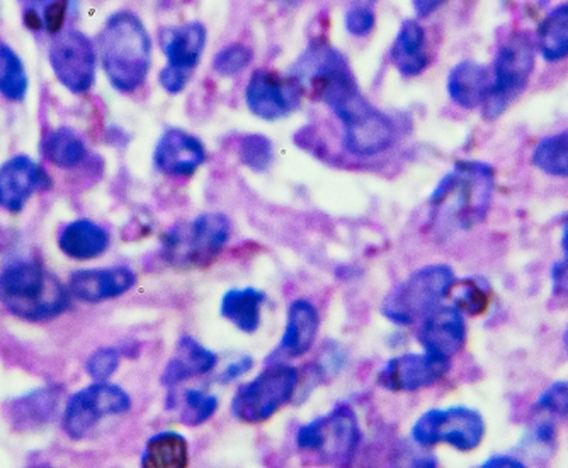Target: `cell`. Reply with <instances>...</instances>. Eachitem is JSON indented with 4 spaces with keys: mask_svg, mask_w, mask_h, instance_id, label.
Returning <instances> with one entry per match:
<instances>
[{
    "mask_svg": "<svg viewBox=\"0 0 568 468\" xmlns=\"http://www.w3.org/2000/svg\"><path fill=\"white\" fill-rule=\"evenodd\" d=\"M452 372V358L436 353H405L388 359L376 375V384L394 394H412L439 384Z\"/></svg>",
    "mask_w": 568,
    "mask_h": 468,
    "instance_id": "13",
    "label": "cell"
},
{
    "mask_svg": "<svg viewBox=\"0 0 568 468\" xmlns=\"http://www.w3.org/2000/svg\"><path fill=\"white\" fill-rule=\"evenodd\" d=\"M344 126V146L357 157H373L388 151L397 139V126L388 114L379 111L356 91L334 108Z\"/></svg>",
    "mask_w": 568,
    "mask_h": 468,
    "instance_id": "9",
    "label": "cell"
},
{
    "mask_svg": "<svg viewBox=\"0 0 568 468\" xmlns=\"http://www.w3.org/2000/svg\"><path fill=\"white\" fill-rule=\"evenodd\" d=\"M467 321L456 305H439L420 321L417 329V343L424 352L436 355H458L467 343Z\"/></svg>",
    "mask_w": 568,
    "mask_h": 468,
    "instance_id": "17",
    "label": "cell"
},
{
    "mask_svg": "<svg viewBox=\"0 0 568 468\" xmlns=\"http://www.w3.org/2000/svg\"><path fill=\"white\" fill-rule=\"evenodd\" d=\"M361 428L356 413L347 404L335 406L331 413L300 426L296 447L303 454H314L324 465L347 467L359 450Z\"/></svg>",
    "mask_w": 568,
    "mask_h": 468,
    "instance_id": "8",
    "label": "cell"
},
{
    "mask_svg": "<svg viewBox=\"0 0 568 468\" xmlns=\"http://www.w3.org/2000/svg\"><path fill=\"white\" fill-rule=\"evenodd\" d=\"M242 164L254 172H264L273 164V143L264 135H247L241 143Z\"/></svg>",
    "mask_w": 568,
    "mask_h": 468,
    "instance_id": "37",
    "label": "cell"
},
{
    "mask_svg": "<svg viewBox=\"0 0 568 468\" xmlns=\"http://www.w3.org/2000/svg\"><path fill=\"white\" fill-rule=\"evenodd\" d=\"M551 0H536V4L539 6V8H547L548 4H550Z\"/></svg>",
    "mask_w": 568,
    "mask_h": 468,
    "instance_id": "45",
    "label": "cell"
},
{
    "mask_svg": "<svg viewBox=\"0 0 568 468\" xmlns=\"http://www.w3.org/2000/svg\"><path fill=\"white\" fill-rule=\"evenodd\" d=\"M252 50L245 44L234 43L223 48L213 59V70L222 78H235L252 62Z\"/></svg>",
    "mask_w": 568,
    "mask_h": 468,
    "instance_id": "38",
    "label": "cell"
},
{
    "mask_svg": "<svg viewBox=\"0 0 568 468\" xmlns=\"http://www.w3.org/2000/svg\"><path fill=\"white\" fill-rule=\"evenodd\" d=\"M493 89V70L477 60H462L449 70L446 91L449 100L465 111L484 108Z\"/></svg>",
    "mask_w": 568,
    "mask_h": 468,
    "instance_id": "20",
    "label": "cell"
},
{
    "mask_svg": "<svg viewBox=\"0 0 568 468\" xmlns=\"http://www.w3.org/2000/svg\"><path fill=\"white\" fill-rule=\"evenodd\" d=\"M98 41L99 60L110 84L123 94L139 91L152 65V40L142 19L135 12H114Z\"/></svg>",
    "mask_w": 568,
    "mask_h": 468,
    "instance_id": "3",
    "label": "cell"
},
{
    "mask_svg": "<svg viewBox=\"0 0 568 468\" xmlns=\"http://www.w3.org/2000/svg\"><path fill=\"white\" fill-rule=\"evenodd\" d=\"M392 62L404 78H417L430 65L426 30L416 19L402 22L392 47Z\"/></svg>",
    "mask_w": 568,
    "mask_h": 468,
    "instance_id": "24",
    "label": "cell"
},
{
    "mask_svg": "<svg viewBox=\"0 0 568 468\" xmlns=\"http://www.w3.org/2000/svg\"><path fill=\"white\" fill-rule=\"evenodd\" d=\"M136 285L135 271L126 266L98 267L73 271L70 275V295L82 304H102L132 292Z\"/></svg>",
    "mask_w": 568,
    "mask_h": 468,
    "instance_id": "16",
    "label": "cell"
},
{
    "mask_svg": "<svg viewBox=\"0 0 568 468\" xmlns=\"http://www.w3.org/2000/svg\"><path fill=\"white\" fill-rule=\"evenodd\" d=\"M302 85L290 79L277 78L270 70H255L245 88V104L254 116L264 121H277L295 113L300 108Z\"/></svg>",
    "mask_w": 568,
    "mask_h": 468,
    "instance_id": "14",
    "label": "cell"
},
{
    "mask_svg": "<svg viewBox=\"0 0 568 468\" xmlns=\"http://www.w3.org/2000/svg\"><path fill=\"white\" fill-rule=\"evenodd\" d=\"M206 161V146L193 133L169 129L153 151V164L169 177H191Z\"/></svg>",
    "mask_w": 568,
    "mask_h": 468,
    "instance_id": "18",
    "label": "cell"
},
{
    "mask_svg": "<svg viewBox=\"0 0 568 468\" xmlns=\"http://www.w3.org/2000/svg\"><path fill=\"white\" fill-rule=\"evenodd\" d=\"M300 372L286 362H271L254 380L235 391L232 416L245 425H261L296 397Z\"/></svg>",
    "mask_w": 568,
    "mask_h": 468,
    "instance_id": "7",
    "label": "cell"
},
{
    "mask_svg": "<svg viewBox=\"0 0 568 468\" xmlns=\"http://www.w3.org/2000/svg\"><path fill=\"white\" fill-rule=\"evenodd\" d=\"M535 40L528 31L507 34L497 48L493 65V89L484 104V118L496 121L525 94L536 69Z\"/></svg>",
    "mask_w": 568,
    "mask_h": 468,
    "instance_id": "6",
    "label": "cell"
},
{
    "mask_svg": "<svg viewBox=\"0 0 568 468\" xmlns=\"http://www.w3.org/2000/svg\"><path fill=\"white\" fill-rule=\"evenodd\" d=\"M252 368H254V358L248 355L241 356V358L235 359L234 363H230V365L223 369L222 374L219 375V384H232V381L239 380V378L248 374Z\"/></svg>",
    "mask_w": 568,
    "mask_h": 468,
    "instance_id": "42",
    "label": "cell"
},
{
    "mask_svg": "<svg viewBox=\"0 0 568 468\" xmlns=\"http://www.w3.org/2000/svg\"><path fill=\"white\" fill-rule=\"evenodd\" d=\"M219 406V397L206 394L200 388H190V390L184 391L183 400L179 406V410H181L179 419L184 426L196 428V426L209 423L215 416Z\"/></svg>",
    "mask_w": 568,
    "mask_h": 468,
    "instance_id": "35",
    "label": "cell"
},
{
    "mask_svg": "<svg viewBox=\"0 0 568 468\" xmlns=\"http://www.w3.org/2000/svg\"><path fill=\"white\" fill-rule=\"evenodd\" d=\"M564 349H565V353H567V355H568V324H567V327H565V333H564Z\"/></svg>",
    "mask_w": 568,
    "mask_h": 468,
    "instance_id": "44",
    "label": "cell"
},
{
    "mask_svg": "<svg viewBox=\"0 0 568 468\" xmlns=\"http://www.w3.org/2000/svg\"><path fill=\"white\" fill-rule=\"evenodd\" d=\"M532 413L551 419H568V381L548 385L532 406Z\"/></svg>",
    "mask_w": 568,
    "mask_h": 468,
    "instance_id": "36",
    "label": "cell"
},
{
    "mask_svg": "<svg viewBox=\"0 0 568 468\" xmlns=\"http://www.w3.org/2000/svg\"><path fill=\"white\" fill-rule=\"evenodd\" d=\"M30 79L21 57L4 41H0V95L11 103L26 100Z\"/></svg>",
    "mask_w": 568,
    "mask_h": 468,
    "instance_id": "32",
    "label": "cell"
},
{
    "mask_svg": "<svg viewBox=\"0 0 568 468\" xmlns=\"http://www.w3.org/2000/svg\"><path fill=\"white\" fill-rule=\"evenodd\" d=\"M230 235L232 225L223 213H201L162 235V257L175 269L206 267L223 253Z\"/></svg>",
    "mask_w": 568,
    "mask_h": 468,
    "instance_id": "4",
    "label": "cell"
},
{
    "mask_svg": "<svg viewBox=\"0 0 568 468\" xmlns=\"http://www.w3.org/2000/svg\"><path fill=\"white\" fill-rule=\"evenodd\" d=\"M60 396L62 394L59 388L43 387L18 397L12 400L11 409H9L11 425L22 431H30V429L48 425L59 409Z\"/></svg>",
    "mask_w": 568,
    "mask_h": 468,
    "instance_id": "27",
    "label": "cell"
},
{
    "mask_svg": "<svg viewBox=\"0 0 568 468\" xmlns=\"http://www.w3.org/2000/svg\"><path fill=\"white\" fill-rule=\"evenodd\" d=\"M51 177L30 155H14L0 165V210L21 213L38 191H48Z\"/></svg>",
    "mask_w": 568,
    "mask_h": 468,
    "instance_id": "15",
    "label": "cell"
},
{
    "mask_svg": "<svg viewBox=\"0 0 568 468\" xmlns=\"http://www.w3.org/2000/svg\"><path fill=\"white\" fill-rule=\"evenodd\" d=\"M216 365H219L216 353L204 348L203 344L194 337H181L178 346H175L174 355L165 366L161 384L168 387L169 390H174L178 385L184 384V381L212 374Z\"/></svg>",
    "mask_w": 568,
    "mask_h": 468,
    "instance_id": "21",
    "label": "cell"
},
{
    "mask_svg": "<svg viewBox=\"0 0 568 468\" xmlns=\"http://www.w3.org/2000/svg\"><path fill=\"white\" fill-rule=\"evenodd\" d=\"M564 251V257L551 266V293L555 298L568 301V247Z\"/></svg>",
    "mask_w": 568,
    "mask_h": 468,
    "instance_id": "41",
    "label": "cell"
},
{
    "mask_svg": "<svg viewBox=\"0 0 568 468\" xmlns=\"http://www.w3.org/2000/svg\"><path fill=\"white\" fill-rule=\"evenodd\" d=\"M267 302L263 289L254 286L232 288L223 295L220 314L226 323L245 334H254L261 327V312Z\"/></svg>",
    "mask_w": 568,
    "mask_h": 468,
    "instance_id": "25",
    "label": "cell"
},
{
    "mask_svg": "<svg viewBox=\"0 0 568 468\" xmlns=\"http://www.w3.org/2000/svg\"><path fill=\"white\" fill-rule=\"evenodd\" d=\"M557 448V428L550 419L538 421L519 441L518 457L528 465V461H547Z\"/></svg>",
    "mask_w": 568,
    "mask_h": 468,
    "instance_id": "33",
    "label": "cell"
},
{
    "mask_svg": "<svg viewBox=\"0 0 568 468\" xmlns=\"http://www.w3.org/2000/svg\"><path fill=\"white\" fill-rule=\"evenodd\" d=\"M481 467L500 468V467H526L525 461L518 455H494L481 464Z\"/></svg>",
    "mask_w": 568,
    "mask_h": 468,
    "instance_id": "43",
    "label": "cell"
},
{
    "mask_svg": "<svg viewBox=\"0 0 568 468\" xmlns=\"http://www.w3.org/2000/svg\"><path fill=\"white\" fill-rule=\"evenodd\" d=\"M132 397L120 385L92 381L67 400L62 413L63 433L73 441L88 438L104 419L132 410Z\"/></svg>",
    "mask_w": 568,
    "mask_h": 468,
    "instance_id": "11",
    "label": "cell"
},
{
    "mask_svg": "<svg viewBox=\"0 0 568 468\" xmlns=\"http://www.w3.org/2000/svg\"><path fill=\"white\" fill-rule=\"evenodd\" d=\"M496 193V169L484 161H458L430 193L429 222L443 234L470 232L487 220Z\"/></svg>",
    "mask_w": 568,
    "mask_h": 468,
    "instance_id": "1",
    "label": "cell"
},
{
    "mask_svg": "<svg viewBox=\"0 0 568 468\" xmlns=\"http://www.w3.org/2000/svg\"><path fill=\"white\" fill-rule=\"evenodd\" d=\"M190 464V442L181 433L162 431L146 439L142 467L183 468Z\"/></svg>",
    "mask_w": 568,
    "mask_h": 468,
    "instance_id": "28",
    "label": "cell"
},
{
    "mask_svg": "<svg viewBox=\"0 0 568 468\" xmlns=\"http://www.w3.org/2000/svg\"><path fill=\"white\" fill-rule=\"evenodd\" d=\"M375 12L368 6H354L346 14V28L354 37H366L375 28Z\"/></svg>",
    "mask_w": 568,
    "mask_h": 468,
    "instance_id": "40",
    "label": "cell"
},
{
    "mask_svg": "<svg viewBox=\"0 0 568 468\" xmlns=\"http://www.w3.org/2000/svg\"><path fill=\"white\" fill-rule=\"evenodd\" d=\"M120 363L121 353L116 348H99L85 362V374L92 381H110Z\"/></svg>",
    "mask_w": 568,
    "mask_h": 468,
    "instance_id": "39",
    "label": "cell"
},
{
    "mask_svg": "<svg viewBox=\"0 0 568 468\" xmlns=\"http://www.w3.org/2000/svg\"><path fill=\"white\" fill-rule=\"evenodd\" d=\"M531 164L545 176L568 180V129L541 136L532 149Z\"/></svg>",
    "mask_w": 568,
    "mask_h": 468,
    "instance_id": "30",
    "label": "cell"
},
{
    "mask_svg": "<svg viewBox=\"0 0 568 468\" xmlns=\"http://www.w3.org/2000/svg\"><path fill=\"white\" fill-rule=\"evenodd\" d=\"M24 22L31 30L59 34L65 27L72 0H21Z\"/></svg>",
    "mask_w": 568,
    "mask_h": 468,
    "instance_id": "31",
    "label": "cell"
},
{
    "mask_svg": "<svg viewBox=\"0 0 568 468\" xmlns=\"http://www.w3.org/2000/svg\"><path fill=\"white\" fill-rule=\"evenodd\" d=\"M69 286L37 260H14L0 269V305L26 323H44L72 307Z\"/></svg>",
    "mask_w": 568,
    "mask_h": 468,
    "instance_id": "2",
    "label": "cell"
},
{
    "mask_svg": "<svg viewBox=\"0 0 568 468\" xmlns=\"http://www.w3.org/2000/svg\"><path fill=\"white\" fill-rule=\"evenodd\" d=\"M487 433L484 416L474 407L452 406L429 409L412 426V441L417 447L434 448L448 445L468 454L480 447Z\"/></svg>",
    "mask_w": 568,
    "mask_h": 468,
    "instance_id": "10",
    "label": "cell"
},
{
    "mask_svg": "<svg viewBox=\"0 0 568 468\" xmlns=\"http://www.w3.org/2000/svg\"><path fill=\"white\" fill-rule=\"evenodd\" d=\"M538 55L550 65L568 60V0L551 8L535 31Z\"/></svg>",
    "mask_w": 568,
    "mask_h": 468,
    "instance_id": "26",
    "label": "cell"
},
{
    "mask_svg": "<svg viewBox=\"0 0 568 468\" xmlns=\"http://www.w3.org/2000/svg\"><path fill=\"white\" fill-rule=\"evenodd\" d=\"M453 305L459 308L465 315H481L487 312L490 305V285L485 279L465 278L456 282L452 289Z\"/></svg>",
    "mask_w": 568,
    "mask_h": 468,
    "instance_id": "34",
    "label": "cell"
},
{
    "mask_svg": "<svg viewBox=\"0 0 568 468\" xmlns=\"http://www.w3.org/2000/svg\"><path fill=\"white\" fill-rule=\"evenodd\" d=\"M321 330V314L308 298H296L286 314V326L270 362L302 358L312 349Z\"/></svg>",
    "mask_w": 568,
    "mask_h": 468,
    "instance_id": "19",
    "label": "cell"
},
{
    "mask_svg": "<svg viewBox=\"0 0 568 468\" xmlns=\"http://www.w3.org/2000/svg\"><path fill=\"white\" fill-rule=\"evenodd\" d=\"M59 250L72 261H92L110 250V232L89 218L69 222L59 234Z\"/></svg>",
    "mask_w": 568,
    "mask_h": 468,
    "instance_id": "23",
    "label": "cell"
},
{
    "mask_svg": "<svg viewBox=\"0 0 568 468\" xmlns=\"http://www.w3.org/2000/svg\"><path fill=\"white\" fill-rule=\"evenodd\" d=\"M48 60L57 81L67 91L77 95L91 91L95 82L98 52L88 34L63 30L51 43Z\"/></svg>",
    "mask_w": 568,
    "mask_h": 468,
    "instance_id": "12",
    "label": "cell"
},
{
    "mask_svg": "<svg viewBox=\"0 0 568 468\" xmlns=\"http://www.w3.org/2000/svg\"><path fill=\"white\" fill-rule=\"evenodd\" d=\"M455 283V269L449 264L419 267L386 295L382 315L395 326H414L439 307L445 298L452 297Z\"/></svg>",
    "mask_w": 568,
    "mask_h": 468,
    "instance_id": "5",
    "label": "cell"
},
{
    "mask_svg": "<svg viewBox=\"0 0 568 468\" xmlns=\"http://www.w3.org/2000/svg\"><path fill=\"white\" fill-rule=\"evenodd\" d=\"M161 38L168 59L165 67L191 75L206 47V28L201 22H186L183 27L162 31Z\"/></svg>",
    "mask_w": 568,
    "mask_h": 468,
    "instance_id": "22",
    "label": "cell"
},
{
    "mask_svg": "<svg viewBox=\"0 0 568 468\" xmlns=\"http://www.w3.org/2000/svg\"><path fill=\"white\" fill-rule=\"evenodd\" d=\"M41 154L55 167L75 169L84 164L89 152L81 136L72 129L60 126L44 136L41 142Z\"/></svg>",
    "mask_w": 568,
    "mask_h": 468,
    "instance_id": "29",
    "label": "cell"
}]
</instances>
